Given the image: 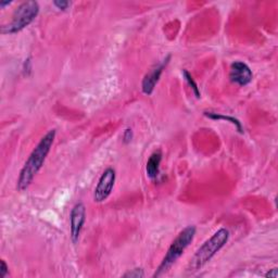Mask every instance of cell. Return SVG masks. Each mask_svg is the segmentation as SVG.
Masks as SVG:
<instances>
[{
  "label": "cell",
  "instance_id": "6da1fadb",
  "mask_svg": "<svg viewBox=\"0 0 278 278\" xmlns=\"http://www.w3.org/2000/svg\"><path fill=\"white\" fill-rule=\"evenodd\" d=\"M54 138L55 130H51L45 135L41 141L38 142L37 146L34 148L33 151H32L20 172L17 182V188L19 192H24V190H26L30 186L32 182H33L34 178L43 168L46 159L50 152Z\"/></svg>",
  "mask_w": 278,
  "mask_h": 278
},
{
  "label": "cell",
  "instance_id": "7a4b0ae2",
  "mask_svg": "<svg viewBox=\"0 0 278 278\" xmlns=\"http://www.w3.org/2000/svg\"><path fill=\"white\" fill-rule=\"evenodd\" d=\"M229 238V232L226 228H220L217 233H214L208 240L195 253L193 259L190 260L187 266L189 273H195L201 269L205 264H208L212 258L224 247Z\"/></svg>",
  "mask_w": 278,
  "mask_h": 278
},
{
  "label": "cell",
  "instance_id": "3957f363",
  "mask_svg": "<svg viewBox=\"0 0 278 278\" xmlns=\"http://www.w3.org/2000/svg\"><path fill=\"white\" fill-rule=\"evenodd\" d=\"M196 232L197 229L194 225H189L181 230L178 236L171 243L168 252L165 253V256L161 262V264L158 266L156 273L153 274V278L161 277L165 273L169 272V269L175 264L177 260L184 254L185 250L188 248V245L193 242L196 236Z\"/></svg>",
  "mask_w": 278,
  "mask_h": 278
},
{
  "label": "cell",
  "instance_id": "277c9868",
  "mask_svg": "<svg viewBox=\"0 0 278 278\" xmlns=\"http://www.w3.org/2000/svg\"><path fill=\"white\" fill-rule=\"evenodd\" d=\"M39 13V5L34 0H28L21 4L15 9L12 20L8 25L2 27L3 34H15L27 27L33 22Z\"/></svg>",
  "mask_w": 278,
  "mask_h": 278
},
{
  "label": "cell",
  "instance_id": "5b68a950",
  "mask_svg": "<svg viewBox=\"0 0 278 278\" xmlns=\"http://www.w3.org/2000/svg\"><path fill=\"white\" fill-rule=\"evenodd\" d=\"M116 174L114 169L108 168L105 172L101 174V176L98 180V184L95 188L94 193V201L97 203L105 202L112 193L114 184H115Z\"/></svg>",
  "mask_w": 278,
  "mask_h": 278
},
{
  "label": "cell",
  "instance_id": "8992f818",
  "mask_svg": "<svg viewBox=\"0 0 278 278\" xmlns=\"http://www.w3.org/2000/svg\"><path fill=\"white\" fill-rule=\"evenodd\" d=\"M86 222V208L84 203H76L70 214V233L73 243H77Z\"/></svg>",
  "mask_w": 278,
  "mask_h": 278
},
{
  "label": "cell",
  "instance_id": "52a82bcc",
  "mask_svg": "<svg viewBox=\"0 0 278 278\" xmlns=\"http://www.w3.org/2000/svg\"><path fill=\"white\" fill-rule=\"evenodd\" d=\"M171 58H172L171 54H169L163 61L158 63L157 66H155L145 75L144 79H142V83H141V89H142V92H144L145 95H148L149 96V95H151L153 92L156 86H157L158 82L160 81V77L163 73V71L166 68V66L169 65Z\"/></svg>",
  "mask_w": 278,
  "mask_h": 278
},
{
  "label": "cell",
  "instance_id": "ba28073f",
  "mask_svg": "<svg viewBox=\"0 0 278 278\" xmlns=\"http://www.w3.org/2000/svg\"><path fill=\"white\" fill-rule=\"evenodd\" d=\"M253 73L251 69L245 65L244 62L236 61L232 66H230L229 70V79L230 82L238 85V86H247L252 82Z\"/></svg>",
  "mask_w": 278,
  "mask_h": 278
},
{
  "label": "cell",
  "instance_id": "9c48e42d",
  "mask_svg": "<svg viewBox=\"0 0 278 278\" xmlns=\"http://www.w3.org/2000/svg\"><path fill=\"white\" fill-rule=\"evenodd\" d=\"M162 161V152L160 150L155 151L151 156L149 157L147 165H146V171H147V176L150 179H156L158 176L160 175V164Z\"/></svg>",
  "mask_w": 278,
  "mask_h": 278
},
{
  "label": "cell",
  "instance_id": "30bf717a",
  "mask_svg": "<svg viewBox=\"0 0 278 278\" xmlns=\"http://www.w3.org/2000/svg\"><path fill=\"white\" fill-rule=\"evenodd\" d=\"M204 116L211 118V120H214V121H226V122H229L232 123L235 127L237 132L239 134H243V126L241 124V122L238 120V118L234 117V116H229V115H223V114H220V113H215V112H211V111H205V112L203 113Z\"/></svg>",
  "mask_w": 278,
  "mask_h": 278
},
{
  "label": "cell",
  "instance_id": "8fae6325",
  "mask_svg": "<svg viewBox=\"0 0 278 278\" xmlns=\"http://www.w3.org/2000/svg\"><path fill=\"white\" fill-rule=\"evenodd\" d=\"M182 75H184V78L186 79V82L188 83V85L190 86V88H192L194 95L196 96L197 99H200L201 98V92H200V89L199 87H198L197 83L195 82L194 77L192 76V74H190L187 70H182Z\"/></svg>",
  "mask_w": 278,
  "mask_h": 278
},
{
  "label": "cell",
  "instance_id": "7c38bea8",
  "mask_svg": "<svg viewBox=\"0 0 278 278\" xmlns=\"http://www.w3.org/2000/svg\"><path fill=\"white\" fill-rule=\"evenodd\" d=\"M123 277H129V278H142L145 277V272L142 268H134L132 271L127 272L123 275Z\"/></svg>",
  "mask_w": 278,
  "mask_h": 278
},
{
  "label": "cell",
  "instance_id": "4fadbf2b",
  "mask_svg": "<svg viewBox=\"0 0 278 278\" xmlns=\"http://www.w3.org/2000/svg\"><path fill=\"white\" fill-rule=\"evenodd\" d=\"M70 5L71 4L69 2H65V0H55V2H53V6L57 8V9L62 10V11L67 10Z\"/></svg>",
  "mask_w": 278,
  "mask_h": 278
},
{
  "label": "cell",
  "instance_id": "5bb4252c",
  "mask_svg": "<svg viewBox=\"0 0 278 278\" xmlns=\"http://www.w3.org/2000/svg\"><path fill=\"white\" fill-rule=\"evenodd\" d=\"M134 137V133H133V130L132 129H126L123 133V141L124 144H130V142L132 141Z\"/></svg>",
  "mask_w": 278,
  "mask_h": 278
},
{
  "label": "cell",
  "instance_id": "9a60e30c",
  "mask_svg": "<svg viewBox=\"0 0 278 278\" xmlns=\"http://www.w3.org/2000/svg\"><path fill=\"white\" fill-rule=\"evenodd\" d=\"M9 273V267H8L5 260H2V265H0V277L5 278Z\"/></svg>",
  "mask_w": 278,
  "mask_h": 278
},
{
  "label": "cell",
  "instance_id": "2e32d148",
  "mask_svg": "<svg viewBox=\"0 0 278 278\" xmlns=\"http://www.w3.org/2000/svg\"><path fill=\"white\" fill-rule=\"evenodd\" d=\"M278 276V272H277V268H273L271 269V271H268L266 274H265V277H269V278H277Z\"/></svg>",
  "mask_w": 278,
  "mask_h": 278
},
{
  "label": "cell",
  "instance_id": "e0dca14e",
  "mask_svg": "<svg viewBox=\"0 0 278 278\" xmlns=\"http://www.w3.org/2000/svg\"><path fill=\"white\" fill-rule=\"evenodd\" d=\"M30 70H32L30 59H27V60H25V62H24V71H26V72H27V71H30Z\"/></svg>",
  "mask_w": 278,
  "mask_h": 278
},
{
  "label": "cell",
  "instance_id": "ac0fdd59",
  "mask_svg": "<svg viewBox=\"0 0 278 278\" xmlns=\"http://www.w3.org/2000/svg\"><path fill=\"white\" fill-rule=\"evenodd\" d=\"M9 5H11V2H2V3H0V7H2V8H5L6 6H9Z\"/></svg>",
  "mask_w": 278,
  "mask_h": 278
}]
</instances>
